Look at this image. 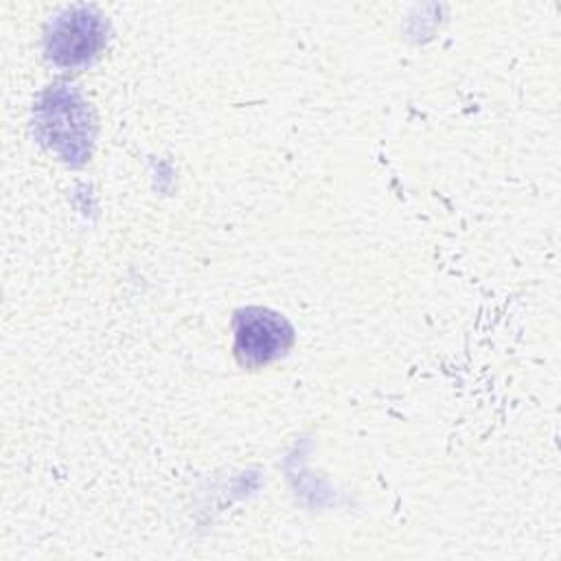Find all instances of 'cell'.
<instances>
[{"mask_svg":"<svg viewBox=\"0 0 561 561\" xmlns=\"http://www.w3.org/2000/svg\"><path fill=\"white\" fill-rule=\"evenodd\" d=\"M35 136L70 167L88 162L94 145L96 121L90 103L72 85L46 88L33 110Z\"/></svg>","mask_w":561,"mask_h":561,"instance_id":"6da1fadb","label":"cell"},{"mask_svg":"<svg viewBox=\"0 0 561 561\" xmlns=\"http://www.w3.org/2000/svg\"><path fill=\"white\" fill-rule=\"evenodd\" d=\"M234 357L243 368H263L280 359L294 344L291 324L265 307H245L234 313Z\"/></svg>","mask_w":561,"mask_h":561,"instance_id":"7a4b0ae2","label":"cell"},{"mask_svg":"<svg viewBox=\"0 0 561 561\" xmlns=\"http://www.w3.org/2000/svg\"><path fill=\"white\" fill-rule=\"evenodd\" d=\"M105 44V22L90 7H72L53 18L46 33V57L59 68L90 64Z\"/></svg>","mask_w":561,"mask_h":561,"instance_id":"3957f363","label":"cell"}]
</instances>
